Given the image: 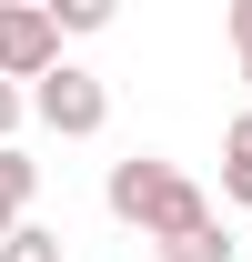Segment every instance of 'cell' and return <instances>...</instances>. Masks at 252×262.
<instances>
[{"label":"cell","mask_w":252,"mask_h":262,"mask_svg":"<svg viewBox=\"0 0 252 262\" xmlns=\"http://www.w3.org/2000/svg\"><path fill=\"white\" fill-rule=\"evenodd\" d=\"M101 202H111V222H121V232H141L152 252L212 222V202H202V182H192L182 162H161V151H131V162H111Z\"/></svg>","instance_id":"obj_1"},{"label":"cell","mask_w":252,"mask_h":262,"mask_svg":"<svg viewBox=\"0 0 252 262\" xmlns=\"http://www.w3.org/2000/svg\"><path fill=\"white\" fill-rule=\"evenodd\" d=\"M31 111L61 131V141H91V131L111 121V81H101V71H81V61H51V71L31 81Z\"/></svg>","instance_id":"obj_2"},{"label":"cell","mask_w":252,"mask_h":262,"mask_svg":"<svg viewBox=\"0 0 252 262\" xmlns=\"http://www.w3.org/2000/svg\"><path fill=\"white\" fill-rule=\"evenodd\" d=\"M51 61H61V31H51V10H40V0H0V81L20 91V81H40Z\"/></svg>","instance_id":"obj_3"},{"label":"cell","mask_w":252,"mask_h":262,"mask_svg":"<svg viewBox=\"0 0 252 262\" xmlns=\"http://www.w3.org/2000/svg\"><path fill=\"white\" fill-rule=\"evenodd\" d=\"M31 202H40V162L20 151V141H10V151H0V242L31 222Z\"/></svg>","instance_id":"obj_4"},{"label":"cell","mask_w":252,"mask_h":262,"mask_svg":"<svg viewBox=\"0 0 252 262\" xmlns=\"http://www.w3.org/2000/svg\"><path fill=\"white\" fill-rule=\"evenodd\" d=\"M222 202L252 212V111H232V131H222Z\"/></svg>","instance_id":"obj_5"},{"label":"cell","mask_w":252,"mask_h":262,"mask_svg":"<svg viewBox=\"0 0 252 262\" xmlns=\"http://www.w3.org/2000/svg\"><path fill=\"white\" fill-rule=\"evenodd\" d=\"M152 262H232V232H222V222H202V232H182V242H161Z\"/></svg>","instance_id":"obj_6"},{"label":"cell","mask_w":252,"mask_h":262,"mask_svg":"<svg viewBox=\"0 0 252 262\" xmlns=\"http://www.w3.org/2000/svg\"><path fill=\"white\" fill-rule=\"evenodd\" d=\"M0 262H61V232H51V222H20L10 242H0Z\"/></svg>","instance_id":"obj_7"},{"label":"cell","mask_w":252,"mask_h":262,"mask_svg":"<svg viewBox=\"0 0 252 262\" xmlns=\"http://www.w3.org/2000/svg\"><path fill=\"white\" fill-rule=\"evenodd\" d=\"M51 31H111V0H40Z\"/></svg>","instance_id":"obj_8"},{"label":"cell","mask_w":252,"mask_h":262,"mask_svg":"<svg viewBox=\"0 0 252 262\" xmlns=\"http://www.w3.org/2000/svg\"><path fill=\"white\" fill-rule=\"evenodd\" d=\"M20 111H31V91H10V81H0V151H10V131H20Z\"/></svg>","instance_id":"obj_9"},{"label":"cell","mask_w":252,"mask_h":262,"mask_svg":"<svg viewBox=\"0 0 252 262\" xmlns=\"http://www.w3.org/2000/svg\"><path fill=\"white\" fill-rule=\"evenodd\" d=\"M232 51L252 61V0H232Z\"/></svg>","instance_id":"obj_10"},{"label":"cell","mask_w":252,"mask_h":262,"mask_svg":"<svg viewBox=\"0 0 252 262\" xmlns=\"http://www.w3.org/2000/svg\"><path fill=\"white\" fill-rule=\"evenodd\" d=\"M242 81H252V61H242Z\"/></svg>","instance_id":"obj_11"}]
</instances>
